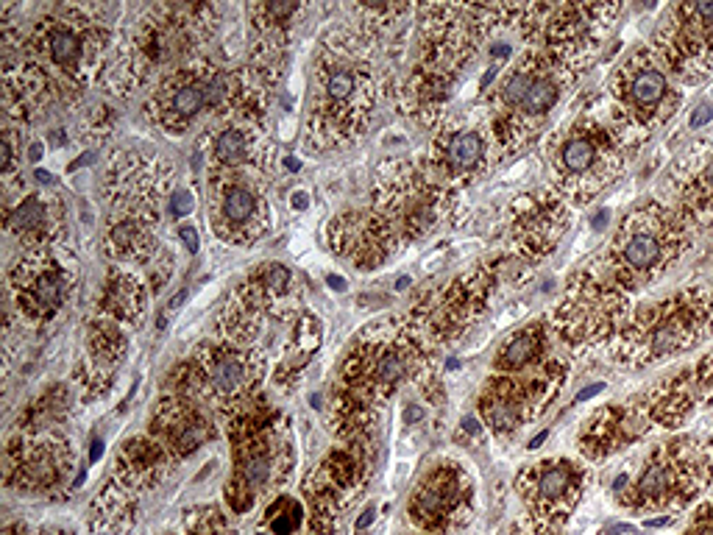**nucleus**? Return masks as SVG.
<instances>
[{"label": "nucleus", "mask_w": 713, "mask_h": 535, "mask_svg": "<svg viewBox=\"0 0 713 535\" xmlns=\"http://www.w3.org/2000/svg\"><path fill=\"white\" fill-rule=\"evenodd\" d=\"M619 251H622V265H627V271H638V274L658 271L663 262L672 260L680 251L677 223L669 215H663L661 209H649L630 223H624Z\"/></svg>", "instance_id": "obj_1"}, {"label": "nucleus", "mask_w": 713, "mask_h": 535, "mask_svg": "<svg viewBox=\"0 0 713 535\" xmlns=\"http://www.w3.org/2000/svg\"><path fill=\"white\" fill-rule=\"evenodd\" d=\"M502 95L510 109L524 112V115H546L552 106L558 104L560 90L558 81L549 79L546 73L535 70H519L505 81Z\"/></svg>", "instance_id": "obj_2"}, {"label": "nucleus", "mask_w": 713, "mask_h": 535, "mask_svg": "<svg viewBox=\"0 0 713 535\" xmlns=\"http://www.w3.org/2000/svg\"><path fill=\"white\" fill-rule=\"evenodd\" d=\"M683 201L686 207H691V215L713 218V140H705L688 154Z\"/></svg>", "instance_id": "obj_3"}, {"label": "nucleus", "mask_w": 713, "mask_h": 535, "mask_svg": "<svg viewBox=\"0 0 713 535\" xmlns=\"http://www.w3.org/2000/svg\"><path fill=\"white\" fill-rule=\"evenodd\" d=\"M624 81H627V101L641 115H655L666 106L669 79L655 62L647 59V65L633 62L630 67H624Z\"/></svg>", "instance_id": "obj_4"}, {"label": "nucleus", "mask_w": 713, "mask_h": 535, "mask_svg": "<svg viewBox=\"0 0 713 535\" xmlns=\"http://www.w3.org/2000/svg\"><path fill=\"white\" fill-rule=\"evenodd\" d=\"M560 165L569 173H585L594 168V162L599 159V148L591 137H569L566 143L560 145Z\"/></svg>", "instance_id": "obj_5"}, {"label": "nucleus", "mask_w": 713, "mask_h": 535, "mask_svg": "<svg viewBox=\"0 0 713 535\" xmlns=\"http://www.w3.org/2000/svg\"><path fill=\"white\" fill-rule=\"evenodd\" d=\"M446 162L457 170H468L471 165H477L482 157V140L480 134L474 131H463V134H454L452 140L446 143V151H443Z\"/></svg>", "instance_id": "obj_6"}, {"label": "nucleus", "mask_w": 713, "mask_h": 535, "mask_svg": "<svg viewBox=\"0 0 713 535\" xmlns=\"http://www.w3.org/2000/svg\"><path fill=\"white\" fill-rule=\"evenodd\" d=\"M675 485V469L669 466V460H655L644 477L638 480V496L641 499H661L672 491Z\"/></svg>", "instance_id": "obj_7"}, {"label": "nucleus", "mask_w": 713, "mask_h": 535, "mask_svg": "<svg viewBox=\"0 0 713 535\" xmlns=\"http://www.w3.org/2000/svg\"><path fill=\"white\" fill-rule=\"evenodd\" d=\"M538 343H541V338H538V332H535V329H530V332H521L519 338H513L510 343H507L505 349H502V354H499V366L502 368L527 366L532 357H535V352H538Z\"/></svg>", "instance_id": "obj_8"}, {"label": "nucleus", "mask_w": 713, "mask_h": 535, "mask_svg": "<svg viewBox=\"0 0 713 535\" xmlns=\"http://www.w3.org/2000/svg\"><path fill=\"white\" fill-rule=\"evenodd\" d=\"M243 379H246V366L240 363V357L221 354V357L212 363V382H215L221 391H232Z\"/></svg>", "instance_id": "obj_9"}, {"label": "nucleus", "mask_w": 713, "mask_h": 535, "mask_svg": "<svg viewBox=\"0 0 713 535\" xmlns=\"http://www.w3.org/2000/svg\"><path fill=\"white\" fill-rule=\"evenodd\" d=\"M251 212H254V198H251L248 190L234 187V190L226 193V198H223V215H226V221L240 226V223H246L248 218H251Z\"/></svg>", "instance_id": "obj_10"}, {"label": "nucleus", "mask_w": 713, "mask_h": 535, "mask_svg": "<svg viewBox=\"0 0 713 535\" xmlns=\"http://www.w3.org/2000/svg\"><path fill=\"white\" fill-rule=\"evenodd\" d=\"M571 471L566 466H549L546 471H541L538 477V494L544 499H558L569 491Z\"/></svg>", "instance_id": "obj_11"}, {"label": "nucleus", "mask_w": 713, "mask_h": 535, "mask_svg": "<svg viewBox=\"0 0 713 535\" xmlns=\"http://www.w3.org/2000/svg\"><path fill=\"white\" fill-rule=\"evenodd\" d=\"M201 106H207L204 84H201V87H182V90L173 95V101H170V109H173L179 118H193Z\"/></svg>", "instance_id": "obj_12"}, {"label": "nucleus", "mask_w": 713, "mask_h": 535, "mask_svg": "<svg viewBox=\"0 0 713 535\" xmlns=\"http://www.w3.org/2000/svg\"><path fill=\"white\" fill-rule=\"evenodd\" d=\"M78 53H81V45L78 40L70 34V31H59L51 37V56L56 65L62 67H73L78 62Z\"/></svg>", "instance_id": "obj_13"}, {"label": "nucleus", "mask_w": 713, "mask_h": 535, "mask_svg": "<svg viewBox=\"0 0 713 535\" xmlns=\"http://www.w3.org/2000/svg\"><path fill=\"white\" fill-rule=\"evenodd\" d=\"M354 90H357V79H354L351 70H335V73H329V79H326V92H329V98L346 101Z\"/></svg>", "instance_id": "obj_14"}, {"label": "nucleus", "mask_w": 713, "mask_h": 535, "mask_svg": "<svg viewBox=\"0 0 713 535\" xmlns=\"http://www.w3.org/2000/svg\"><path fill=\"white\" fill-rule=\"evenodd\" d=\"M246 154V137L240 131H226L218 140V159L221 162H237Z\"/></svg>", "instance_id": "obj_15"}, {"label": "nucleus", "mask_w": 713, "mask_h": 535, "mask_svg": "<svg viewBox=\"0 0 713 535\" xmlns=\"http://www.w3.org/2000/svg\"><path fill=\"white\" fill-rule=\"evenodd\" d=\"M42 221H45V209H42L37 198H28L23 207H17L12 218L17 229H34V226H39Z\"/></svg>", "instance_id": "obj_16"}, {"label": "nucleus", "mask_w": 713, "mask_h": 535, "mask_svg": "<svg viewBox=\"0 0 713 535\" xmlns=\"http://www.w3.org/2000/svg\"><path fill=\"white\" fill-rule=\"evenodd\" d=\"M402 374L404 360L399 354H385L376 366V379H382V382H396V379H402Z\"/></svg>", "instance_id": "obj_17"}, {"label": "nucleus", "mask_w": 713, "mask_h": 535, "mask_svg": "<svg viewBox=\"0 0 713 535\" xmlns=\"http://www.w3.org/2000/svg\"><path fill=\"white\" fill-rule=\"evenodd\" d=\"M271 477V463L268 457H251L246 463V480L251 485H265Z\"/></svg>", "instance_id": "obj_18"}, {"label": "nucleus", "mask_w": 713, "mask_h": 535, "mask_svg": "<svg viewBox=\"0 0 713 535\" xmlns=\"http://www.w3.org/2000/svg\"><path fill=\"white\" fill-rule=\"evenodd\" d=\"M265 282H268V288L271 290H285L287 282H290V276H287V271L282 268V265H271V268H268V276H265Z\"/></svg>", "instance_id": "obj_19"}, {"label": "nucleus", "mask_w": 713, "mask_h": 535, "mask_svg": "<svg viewBox=\"0 0 713 535\" xmlns=\"http://www.w3.org/2000/svg\"><path fill=\"white\" fill-rule=\"evenodd\" d=\"M193 196L187 193V190H179L176 193V198H173V215H179V218H184V215H190L193 212Z\"/></svg>", "instance_id": "obj_20"}, {"label": "nucleus", "mask_w": 713, "mask_h": 535, "mask_svg": "<svg viewBox=\"0 0 713 535\" xmlns=\"http://www.w3.org/2000/svg\"><path fill=\"white\" fill-rule=\"evenodd\" d=\"M713 120V104H700L697 106V112L691 115V120H688V126L691 129H702L705 123H711Z\"/></svg>", "instance_id": "obj_21"}, {"label": "nucleus", "mask_w": 713, "mask_h": 535, "mask_svg": "<svg viewBox=\"0 0 713 535\" xmlns=\"http://www.w3.org/2000/svg\"><path fill=\"white\" fill-rule=\"evenodd\" d=\"M201 441H204V430H201V427H190V430H184L182 438H179V444H182L184 452L195 449Z\"/></svg>", "instance_id": "obj_22"}, {"label": "nucleus", "mask_w": 713, "mask_h": 535, "mask_svg": "<svg viewBox=\"0 0 713 535\" xmlns=\"http://www.w3.org/2000/svg\"><path fill=\"white\" fill-rule=\"evenodd\" d=\"M705 516L702 519H697V524L688 530V535H713V510H702Z\"/></svg>", "instance_id": "obj_23"}, {"label": "nucleus", "mask_w": 713, "mask_h": 535, "mask_svg": "<svg viewBox=\"0 0 713 535\" xmlns=\"http://www.w3.org/2000/svg\"><path fill=\"white\" fill-rule=\"evenodd\" d=\"M179 237H182L184 246L190 248V251H198V235H195L193 226H182V232H179Z\"/></svg>", "instance_id": "obj_24"}, {"label": "nucleus", "mask_w": 713, "mask_h": 535, "mask_svg": "<svg viewBox=\"0 0 713 535\" xmlns=\"http://www.w3.org/2000/svg\"><path fill=\"white\" fill-rule=\"evenodd\" d=\"M602 382H597V385H591V388H585V391L577 393V402H585V399H591V396H597V393H602Z\"/></svg>", "instance_id": "obj_25"}, {"label": "nucleus", "mask_w": 713, "mask_h": 535, "mask_svg": "<svg viewBox=\"0 0 713 535\" xmlns=\"http://www.w3.org/2000/svg\"><path fill=\"white\" fill-rule=\"evenodd\" d=\"M374 516H376V510H374V508L365 510L363 516L357 519V530H365V527H371V524H374Z\"/></svg>", "instance_id": "obj_26"}, {"label": "nucleus", "mask_w": 713, "mask_h": 535, "mask_svg": "<svg viewBox=\"0 0 713 535\" xmlns=\"http://www.w3.org/2000/svg\"><path fill=\"white\" fill-rule=\"evenodd\" d=\"M421 416H424V410H421V407H407V413H404V421H407V424H415V421H418Z\"/></svg>", "instance_id": "obj_27"}, {"label": "nucleus", "mask_w": 713, "mask_h": 535, "mask_svg": "<svg viewBox=\"0 0 713 535\" xmlns=\"http://www.w3.org/2000/svg\"><path fill=\"white\" fill-rule=\"evenodd\" d=\"M329 285H332V288H338V290H346V282H343L340 276H329Z\"/></svg>", "instance_id": "obj_28"}, {"label": "nucleus", "mask_w": 713, "mask_h": 535, "mask_svg": "<svg viewBox=\"0 0 713 535\" xmlns=\"http://www.w3.org/2000/svg\"><path fill=\"white\" fill-rule=\"evenodd\" d=\"M544 441H546V432H541V435H535V438L530 441V449H538V446L544 444Z\"/></svg>", "instance_id": "obj_29"}, {"label": "nucleus", "mask_w": 713, "mask_h": 535, "mask_svg": "<svg viewBox=\"0 0 713 535\" xmlns=\"http://www.w3.org/2000/svg\"><path fill=\"white\" fill-rule=\"evenodd\" d=\"M463 424H466V430H468V432H474V435L480 432V427H477V421H474V418H466Z\"/></svg>", "instance_id": "obj_30"}, {"label": "nucleus", "mask_w": 713, "mask_h": 535, "mask_svg": "<svg viewBox=\"0 0 713 535\" xmlns=\"http://www.w3.org/2000/svg\"><path fill=\"white\" fill-rule=\"evenodd\" d=\"M672 519L669 516H663V519H652V522H647V527H663V524H669Z\"/></svg>", "instance_id": "obj_31"}, {"label": "nucleus", "mask_w": 713, "mask_h": 535, "mask_svg": "<svg viewBox=\"0 0 713 535\" xmlns=\"http://www.w3.org/2000/svg\"><path fill=\"white\" fill-rule=\"evenodd\" d=\"M39 157H42V145H31V159L37 162Z\"/></svg>", "instance_id": "obj_32"}, {"label": "nucleus", "mask_w": 713, "mask_h": 535, "mask_svg": "<svg viewBox=\"0 0 713 535\" xmlns=\"http://www.w3.org/2000/svg\"><path fill=\"white\" fill-rule=\"evenodd\" d=\"M87 162H92V154H84V159H78V162H73V170L81 168V165H87Z\"/></svg>", "instance_id": "obj_33"}, {"label": "nucleus", "mask_w": 713, "mask_h": 535, "mask_svg": "<svg viewBox=\"0 0 713 535\" xmlns=\"http://www.w3.org/2000/svg\"><path fill=\"white\" fill-rule=\"evenodd\" d=\"M37 179H39V182H51V173H42V170H39Z\"/></svg>", "instance_id": "obj_34"}]
</instances>
